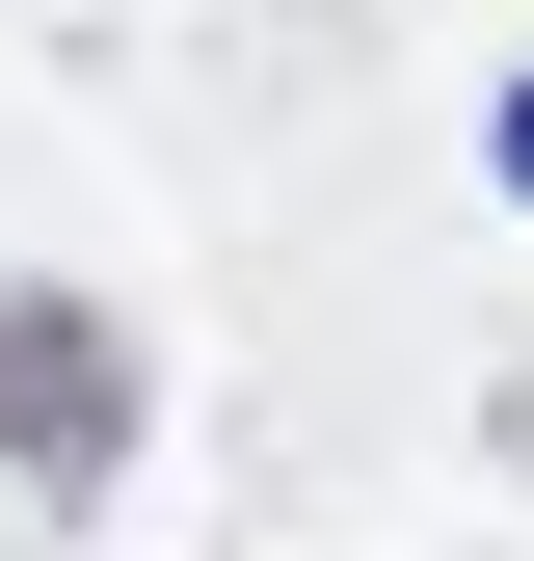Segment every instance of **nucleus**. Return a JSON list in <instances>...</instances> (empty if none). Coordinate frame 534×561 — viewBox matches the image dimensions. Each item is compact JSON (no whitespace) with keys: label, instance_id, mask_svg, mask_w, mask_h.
Returning <instances> with one entry per match:
<instances>
[{"label":"nucleus","instance_id":"nucleus-1","mask_svg":"<svg viewBox=\"0 0 534 561\" xmlns=\"http://www.w3.org/2000/svg\"><path fill=\"white\" fill-rule=\"evenodd\" d=\"M0 455H27V481H107L134 455V347L81 295H0Z\"/></svg>","mask_w":534,"mask_h":561},{"label":"nucleus","instance_id":"nucleus-2","mask_svg":"<svg viewBox=\"0 0 534 561\" xmlns=\"http://www.w3.org/2000/svg\"><path fill=\"white\" fill-rule=\"evenodd\" d=\"M481 161H508V215H534V81H508V134H481Z\"/></svg>","mask_w":534,"mask_h":561}]
</instances>
